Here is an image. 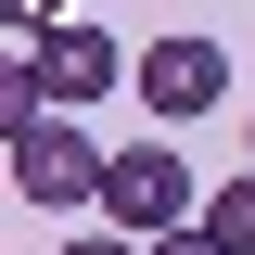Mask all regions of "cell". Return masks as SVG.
Returning <instances> with one entry per match:
<instances>
[{"label": "cell", "instance_id": "obj_3", "mask_svg": "<svg viewBox=\"0 0 255 255\" xmlns=\"http://www.w3.org/2000/svg\"><path fill=\"white\" fill-rule=\"evenodd\" d=\"M102 179H115V153H102V140H77L64 115L13 140V191H26L38 217H77V204H102Z\"/></svg>", "mask_w": 255, "mask_h": 255}, {"label": "cell", "instance_id": "obj_8", "mask_svg": "<svg viewBox=\"0 0 255 255\" xmlns=\"http://www.w3.org/2000/svg\"><path fill=\"white\" fill-rule=\"evenodd\" d=\"M243 166H255V153H243Z\"/></svg>", "mask_w": 255, "mask_h": 255}, {"label": "cell", "instance_id": "obj_6", "mask_svg": "<svg viewBox=\"0 0 255 255\" xmlns=\"http://www.w3.org/2000/svg\"><path fill=\"white\" fill-rule=\"evenodd\" d=\"M64 255H140V243H115V230H77V243H64Z\"/></svg>", "mask_w": 255, "mask_h": 255}, {"label": "cell", "instance_id": "obj_2", "mask_svg": "<svg viewBox=\"0 0 255 255\" xmlns=\"http://www.w3.org/2000/svg\"><path fill=\"white\" fill-rule=\"evenodd\" d=\"M128 90H140V115H153V128H191V115H217V102H230V51H217L204 26H179V38L140 51Z\"/></svg>", "mask_w": 255, "mask_h": 255}, {"label": "cell", "instance_id": "obj_5", "mask_svg": "<svg viewBox=\"0 0 255 255\" xmlns=\"http://www.w3.org/2000/svg\"><path fill=\"white\" fill-rule=\"evenodd\" d=\"M204 243H217V255H255V166L204 191Z\"/></svg>", "mask_w": 255, "mask_h": 255}, {"label": "cell", "instance_id": "obj_1", "mask_svg": "<svg viewBox=\"0 0 255 255\" xmlns=\"http://www.w3.org/2000/svg\"><path fill=\"white\" fill-rule=\"evenodd\" d=\"M102 217H115V243H140V255H166V243H191L204 230V191H191V166L179 153H115V179H102Z\"/></svg>", "mask_w": 255, "mask_h": 255}, {"label": "cell", "instance_id": "obj_7", "mask_svg": "<svg viewBox=\"0 0 255 255\" xmlns=\"http://www.w3.org/2000/svg\"><path fill=\"white\" fill-rule=\"evenodd\" d=\"M166 255H217V243H204V230H191V243H166Z\"/></svg>", "mask_w": 255, "mask_h": 255}, {"label": "cell", "instance_id": "obj_4", "mask_svg": "<svg viewBox=\"0 0 255 255\" xmlns=\"http://www.w3.org/2000/svg\"><path fill=\"white\" fill-rule=\"evenodd\" d=\"M26 51H38V77H51V115H64V102H102L115 77H140V64H128L102 26H77V13H64V26H51V13H26Z\"/></svg>", "mask_w": 255, "mask_h": 255}]
</instances>
